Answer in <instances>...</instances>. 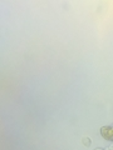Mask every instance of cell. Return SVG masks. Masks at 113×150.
Returning <instances> with one entry per match:
<instances>
[{
    "label": "cell",
    "instance_id": "1",
    "mask_svg": "<svg viewBox=\"0 0 113 150\" xmlns=\"http://www.w3.org/2000/svg\"><path fill=\"white\" fill-rule=\"evenodd\" d=\"M101 134L103 138L111 140V139H113V128H111V126H104V128H102Z\"/></svg>",
    "mask_w": 113,
    "mask_h": 150
},
{
    "label": "cell",
    "instance_id": "2",
    "mask_svg": "<svg viewBox=\"0 0 113 150\" xmlns=\"http://www.w3.org/2000/svg\"><path fill=\"white\" fill-rule=\"evenodd\" d=\"M84 143H86V145H89V142H88L87 138H84Z\"/></svg>",
    "mask_w": 113,
    "mask_h": 150
}]
</instances>
